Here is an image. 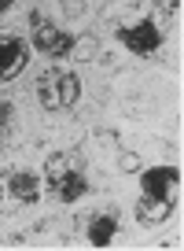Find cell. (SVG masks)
Listing matches in <instances>:
<instances>
[{
  "label": "cell",
  "instance_id": "10",
  "mask_svg": "<svg viewBox=\"0 0 184 251\" xmlns=\"http://www.w3.org/2000/svg\"><path fill=\"white\" fill-rule=\"evenodd\" d=\"M159 8H162V11H166V15H173V11H177V8H181V0H159Z\"/></svg>",
  "mask_w": 184,
  "mask_h": 251
},
{
  "label": "cell",
  "instance_id": "11",
  "mask_svg": "<svg viewBox=\"0 0 184 251\" xmlns=\"http://www.w3.org/2000/svg\"><path fill=\"white\" fill-rule=\"evenodd\" d=\"M8 115H11V107H8V103H0V122H8Z\"/></svg>",
  "mask_w": 184,
  "mask_h": 251
},
{
  "label": "cell",
  "instance_id": "12",
  "mask_svg": "<svg viewBox=\"0 0 184 251\" xmlns=\"http://www.w3.org/2000/svg\"><path fill=\"white\" fill-rule=\"evenodd\" d=\"M11 8V0H0V11H8Z\"/></svg>",
  "mask_w": 184,
  "mask_h": 251
},
{
  "label": "cell",
  "instance_id": "8",
  "mask_svg": "<svg viewBox=\"0 0 184 251\" xmlns=\"http://www.w3.org/2000/svg\"><path fill=\"white\" fill-rule=\"evenodd\" d=\"M169 214H173V200L140 196V203H137V218L144 222V226H159V222H166Z\"/></svg>",
  "mask_w": 184,
  "mask_h": 251
},
{
  "label": "cell",
  "instance_id": "7",
  "mask_svg": "<svg viewBox=\"0 0 184 251\" xmlns=\"http://www.w3.org/2000/svg\"><path fill=\"white\" fill-rule=\"evenodd\" d=\"M30 59V48L19 37H0V81H11Z\"/></svg>",
  "mask_w": 184,
  "mask_h": 251
},
{
  "label": "cell",
  "instance_id": "6",
  "mask_svg": "<svg viewBox=\"0 0 184 251\" xmlns=\"http://www.w3.org/2000/svg\"><path fill=\"white\" fill-rule=\"evenodd\" d=\"M140 185H144V196L173 200L181 192V170H173V166H151V170L140 174Z\"/></svg>",
  "mask_w": 184,
  "mask_h": 251
},
{
  "label": "cell",
  "instance_id": "1",
  "mask_svg": "<svg viewBox=\"0 0 184 251\" xmlns=\"http://www.w3.org/2000/svg\"><path fill=\"white\" fill-rule=\"evenodd\" d=\"M45 177H48V188H52L63 203L81 200L85 188H89V177H85V166H81V155H77V151H55V155H48Z\"/></svg>",
  "mask_w": 184,
  "mask_h": 251
},
{
  "label": "cell",
  "instance_id": "2",
  "mask_svg": "<svg viewBox=\"0 0 184 251\" xmlns=\"http://www.w3.org/2000/svg\"><path fill=\"white\" fill-rule=\"evenodd\" d=\"M37 96H41V103H45L48 111L74 107L77 96H81V81H77V74L67 71V67H48L37 78Z\"/></svg>",
  "mask_w": 184,
  "mask_h": 251
},
{
  "label": "cell",
  "instance_id": "3",
  "mask_svg": "<svg viewBox=\"0 0 184 251\" xmlns=\"http://www.w3.org/2000/svg\"><path fill=\"white\" fill-rule=\"evenodd\" d=\"M30 23H33V45H37L45 55H52V59H63V55H70V48H74V37H70L67 30H59L55 23H48L41 11H33Z\"/></svg>",
  "mask_w": 184,
  "mask_h": 251
},
{
  "label": "cell",
  "instance_id": "9",
  "mask_svg": "<svg viewBox=\"0 0 184 251\" xmlns=\"http://www.w3.org/2000/svg\"><path fill=\"white\" fill-rule=\"evenodd\" d=\"M115 236H118V214L103 211V214H96V218L89 222V240L96 244V248H107Z\"/></svg>",
  "mask_w": 184,
  "mask_h": 251
},
{
  "label": "cell",
  "instance_id": "5",
  "mask_svg": "<svg viewBox=\"0 0 184 251\" xmlns=\"http://www.w3.org/2000/svg\"><path fill=\"white\" fill-rule=\"evenodd\" d=\"M118 41H122L129 52H137V55H147V52H155V48L162 45V30L155 23H129V26H122L118 30Z\"/></svg>",
  "mask_w": 184,
  "mask_h": 251
},
{
  "label": "cell",
  "instance_id": "4",
  "mask_svg": "<svg viewBox=\"0 0 184 251\" xmlns=\"http://www.w3.org/2000/svg\"><path fill=\"white\" fill-rule=\"evenodd\" d=\"M15 200V203H37L41 200V177L33 170H11L8 177H4V188H0V200Z\"/></svg>",
  "mask_w": 184,
  "mask_h": 251
}]
</instances>
